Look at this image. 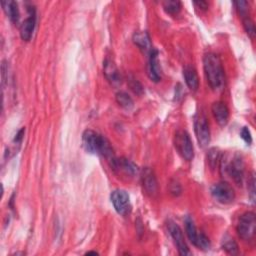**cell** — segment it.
Wrapping results in <instances>:
<instances>
[{"label":"cell","mask_w":256,"mask_h":256,"mask_svg":"<svg viewBox=\"0 0 256 256\" xmlns=\"http://www.w3.org/2000/svg\"><path fill=\"white\" fill-rule=\"evenodd\" d=\"M203 68L210 88L214 91L221 90L224 86V69L220 58L214 53H207L203 57Z\"/></svg>","instance_id":"cell-1"},{"label":"cell","mask_w":256,"mask_h":256,"mask_svg":"<svg viewBox=\"0 0 256 256\" xmlns=\"http://www.w3.org/2000/svg\"><path fill=\"white\" fill-rule=\"evenodd\" d=\"M82 145L88 153L102 155L103 157L109 158L110 160L114 157L113 149L108 139L105 136L95 132L94 130L87 129L83 132Z\"/></svg>","instance_id":"cell-2"},{"label":"cell","mask_w":256,"mask_h":256,"mask_svg":"<svg viewBox=\"0 0 256 256\" xmlns=\"http://www.w3.org/2000/svg\"><path fill=\"white\" fill-rule=\"evenodd\" d=\"M174 146L179 155L187 160L191 161L194 157V147L190 139L189 134L185 130H178L174 136Z\"/></svg>","instance_id":"cell-3"},{"label":"cell","mask_w":256,"mask_h":256,"mask_svg":"<svg viewBox=\"0 0 256 256\" xmlns=\"http://www.w3.org/2000/svg\"><path fill=\"white\" fill-rule=\"evenodd\" d=\"M256 217L254 212L248 211L243 213L237 224V233L239 237L244 241L251 240L255 235Z\"/></svg>","instance_id":"cell-4"},{"label":"cell","mask_w":256,"mask_h":256,"mask_svg":"<svg viewBox=\"0 0 256 256\" xmlns=\"http://www.w3.org/2000/svg\"><path fill=\"white\" fill-rule=\"evenodd\" d=\"M111 203L116 212L122 216H126L131 212L132 206L128 193L123 189H115L110 195Z\"/></svg>","instance_id":"cell-5"},{"label":"cell","mask_w":256,"mask_h":256,"mask_svg":"<svg viewBox=\"0 0 256 256\" xmlns=\"http://www.w3.org/2000/svg\"><path fill=\"white\" fill-rule=\"evenodd\" d=\"M194 131L201 147L208 146L210 142V128L204 114L198 113L194 118Z\"/></svg>","instance_id":"cell-6"},{"label":"cell","mask_w":256,"mask_h":256,"mask_svg":"<svg viewBox=\"0 0 256 256\" xmlns=\"http://www.w3.org/2000/svg\"><path fill=\"white\" fill-rule=\"evenodd\" d=\"M185 230L190 242L198 248L208 249L210 247V241L208 237L201 232H198L193 220L187 217L185 220Z\"/></svg>","instance_id":"cell-7"},{"label":"cell","mask_w":256,"mask_h":256,"mask_svg":"<svg viewBox=\"0 0 256 256\" xmlns=\"http://www.w3.org/2000/svg\"><path fill=\"white\" fill-rule=\"evenodd\" d=\"M213 198L221 204H229L235 199V192L233 187L227 182H218L211 188Z\"/></svg>","instance_id":"cell-8"},{"label":"cell","mask_w":256,"mask_h":256,"mask_svg":"<svg viewBox=\"0 0 256 256\" xmlns=\"http://www.w3.org/2000/svg\"><path fill=\"white\" fill-rule=\"evenodd\" d=\"M168 231L172 237V239L174 240V243L177 246L178 252L180 255H191V252L188 249V246L185 242L184 239V235L183 232L181 230V228L179 227V225L173 221H169L168 222Z\"/></svg>","instance_id":"cell-9"},{"label":"cell","mask_w":256,"mask_h":256,"mask_svg":"<svg viewBox=\"0 0 256 256\" xmlns=\"http://www.w3.org/2000/svg\"><path fill=\"white\" fill-rule=\"evenodd\" d=\"M111 167L115 172L125 177H133L138 173L137 166L128 159L125 158H112Z\"/></svg>","instance_id":"cell-10"},{"label":"cell","mask_w":256,"mask_h":256,"mask_svg":"<svg viewBox=\"0 0 256 256\" xmlns=\"http://www.w3.org/2000/svg\"><path fill=\"white\" fill-rule=\"evenodd\" d=\"M226 170L231 176V178H233V180L238 185L242 184L244 175V164L240 157H234L233 160L226 166Z\"/></svg>","instance_id":"cell-11"},{"label":"cell","mask_w":256,"mask_h":256,"mask_svg":"<svg viewBox=\"0 0 256 256\" xmlns=\"http://www.w3.org/2000/svg\"><path fill=\"white\" fill-rule=\"evenodd\" d=\"M147 74L151 79V81L158 82L161 79V72H160V67L158 63V51L155 49H151L149 54Z\"/></svg>","instance_id":"cell-12"},{"label":"cell","mask_w":256,"mask_h":256,"mask_svg":"<svg viewBox=\"0 0 256 256\" xmlns=\"http://www.w3.org/2000/svg\"><path fill=\"white\" fill-rule=\"evenodd\" d=\"M211 110L216 122L220 126H225L229 120V109L222 101H216L212 104Z\"/></svg>","instance_id":"cell-13"},{"label":"cell","mask_w":256,"mask_h":256,"mask_svg":"<svg viewBox=\"0 0 256 256\" xmlns=\"http://www.w3.org/2000/svg\"><path fill=\"white\" fill-rule=\"evenodd\" d=\"M35 23H36L35 10L30 8L29 16L20 25V37L22 40L29 41L31 39L34 28H35Z\"/></svg>","instance_id":"cell-14"},{"label":"cell","mask_w":256,"mask_h":256,"mask_svg":"<svg viewBox=\"0 0 256 256\" xmlns=\"http://www.w3.org/2000/svg\"><path fill=\"white\" fill-rule=\"evenodd\" d=\"M141 179H142L143 187L146 193L151 196L155 195L157 193L158 185H157V180L153 171L150 168H145L142 172Z\"/></svg>","instance_id":"cell-15"},{"label":"cell","mask_w":256,"mask_h":256,"mask_svg":"<svg viewBox=\"0 0 256 256\" xmlns=\"http://www.w3.org/2000/svg\"><path fill=\"white\" fill-rule=\"evenodd\" d=\"M103 71L106 76V78L112 83V84H119L121 82V76L119 73V70L117 69L114 62L110 59H106L104 61L103 65Z\"/></svg>","instance_id":"cell-16"},{"label":"cell","mask_w":256,"mask_h":256,"mask_svg":"<svg viewBox=\"0 0 256 256\" xmlns=\"http://www.w3.org/2000/svg\"><path fill=\"white\" fill-rule=\"evenodd\" d=\"M1 6L11 22L17 23L19 21L20 12L18 8V4L15 1H12V0L1 1Z\"/></svg>","instance_id":"cell-17"},{"label":"cell","mask_w":256,"mask_h":256,"mask_svg":"<svg viewBox=\"0 0 256 256\" xmlns=\"http://www.w3.org/2000/svg\"><path fill=\"white\" fill-rule=\"evenodd\" d=\"M183 76L188 88L192 91H196L199 87V78L196 70L193 67L186 66L183 69Z\"/></svg>","instance_id":"cell-18"},{"label":"cell","mask_w":256,"mask_h":256,"mask_svg":"<svg viewBox=\"0 0 256 256\" xmlns=\"http://www.w3.org/2000/svg\"><path fill=\"white\" fill-rule=\"evenodd\" d=\"M133 41L134 43L142 50L145 51H151V43H150V37L147 34V32H137L133 35Z\"/></svg>","instance_id":"cell-19"},{"label":"cell","mask_w":256,"mask_h":256,"mask_svg":"<svg viewBox=\"0 0 256 256\" xmlns=\"http://www.w3.org/2000/svg\"><path fill=\"white\" fill-rule=\"evenodd\" d=\"M116 101L124 109H131L134 105L132 98L124 91H120L116 94Z\"/></svg>","instance_id":"cell-20"},{"label":"cell","mask_w":256,"mask_h":256,"mask_svg":"<svg viewBox=\"0 0 256 256\" xmlns=\"http://www.w3.org/2000/svg\"><path fill=\"white\" fill-rule=\"evenodd\" d=\"M162 6L164 10L168 14H177L181 10V2L178 0H166L162 2Z\"/></svg>","instance_id":"cell-21"},{"label":"cell","mask_w":256,"mask_h":256,"mask_svg":"<svg viewBox=\"0 0 256 256\" xmlns=\"http://www.w3.org/2000/svg\"><path fill=\"white\" fill-rule=\"evenodd\" d=\"M222 248L229 254H236L238 252V245L234 239L228 235L224 236L222 240Z\"/></svg>","instance_id":"cell-22"},{"label":"cell","mask_w":256,"mask_h":256,"mask_svg":"<svg viewBox=\"0 0 256 256\" xmlns=\"http://www.w3.org/2000/svg\"><path fill=\"white\" fill-rule=\"evenodd\" d=\"M243 26H244V29L247 33V35L250 37V38H254L255 36V33H256V30H255V25H254V22L251 20L250 17L246 16L243 18Z\"/></svg>","instance_id":"cell-23"},{"label":"cell","mask_w":256,"mask_h":256,"mask_svg":"<svg viewBox=\"0 0 256 256\" xmlns=\"http://www.w3.org/2000/svg\"><path fill=\"white\" fill-rule=\"evenodd\" d=\"M219 160H220V157H219V152L217 151V149H215V148L210 149L209 153H208V161H209V165L212 169L217 166V163Z\"/></svg>","instance_id":"cell-24"},{"label":"cell","mask_w":256,"mask_h":256,"mask_svg":"<svg viewBox=\"0 0 256 256\" xmlns=\"http://www.w3.org/2000/svg\"><path fill=\"white\" fill-rule=\"evenodd\" d=\"M234 4H235V6H236V9L238 10V12H239V14L240 15H242V17L244 18V17H246V16H248L247 15V13H248V2L247 1H236V2H234Z\"/></svg>","instance_id":"cell-25"},{"label":"cell","mask_w":256,"mask_h":256,"mask_svg":"<svg viewBox=\"0 0 256 256\" xmlns=\"http://www.w3.org/2000/svg\"><path fill=\"white\" fill-rule=\"evenodd\" d=\"M240 136L241 138L247 143V144H250L252 142V136H251V133H250V130L247 128V127H243L240 131Z\"/></svg>","instance_id":"cell-26"},{"label":"cell","mask_w":256,"mask_h":256,"mask_svg":"<svg viewBox=\"0 0 256 256\" xmlns=\"http://www.w3.org/2000/svg\"><path fill=\"white\" fill-rule=\"evenodd\" d=\"M130 87L137 94H141L142 91H143V88H142L141 84L136 79H132V83H130Z\"/></svg>","instance_id":"cell-27"},{"label":"cell","mask_w":256,"mask_h":256,"mask_svg":"<svg viewBox=\"0 0 256 256\" xmlns=\"http://www.w3.org/2000/svg\"><path fill=\"white\" fill-rule=\"evenodd\" d=\"M248 185L250 186V198H251L252 202H254V199H255V179H254L253 175L251 176Z\"/></svg>","instance_id":"cell-28"},{"label":"cell","mask_w":256,"mask_h":256,"mask_svg":"<svg viewBox=\"0 0 256 256\" xmlns=\"http://www.w3.org/2000/svg\"><path fill=\"white\" fill-rule=\"evenodd\" d=\"M194 5L197 6V8H199L201 10H206L209 6L208 2H206V1H195Z\"/></svg>","instance_id":"cell-29"},{"label":"cell","mask_w":256,"mask_h":256,"mask_svg":"<svg viewBox=\"0 0 256 256\" xmlns=\"http://www.w3.org/2000/svg\"><path fill=\"white\" fill-rule=\"evenodd\" d=\"M87 254H97V252H95V251H89Z\"/></svg>","instance_id":"cell-30"}]
</instances>
